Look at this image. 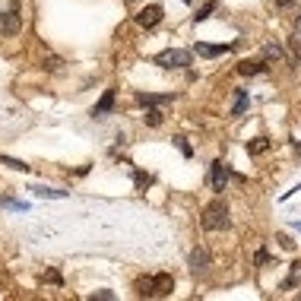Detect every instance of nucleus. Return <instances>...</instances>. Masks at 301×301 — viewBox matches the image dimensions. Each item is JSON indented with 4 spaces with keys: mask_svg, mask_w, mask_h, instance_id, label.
Listing matches in <instances>:
<instances>
[{
    "mask_svg": "<svg viewBox=\"0 0 301 301\" xmlns=\"http://www.w3.org/2000/svg\"><path fill=\"white\" fill-rule=\"evenodd\" d=\"M137 102H140V105H165V102H172V96H153V92H137Z\"/></svg>",
    "mask_w": 301,
    "mask_h": 301,
    "instance_id": "nucleus-13",
    "label": "nucleus"
},
{
    "mask_svg": "<svg viewBox=\"0 0 301 301\" xmlns=\"http://www.w3.org/2000/svg\"><path fill=\"white\" fill-rule=\"evenodd\" d=\"M263 58L267 61H282V48L279 45H263Z\"/></svg>",
    "mask_w": 301,
    "mask_h": 301,
    "instance_id": "nucleus-17",
    "label": "nucleus"
},
{
    "mask_svg": "<svg viewBox=\"0 0 301 301\" xmlns=\"http://www.w3.org/2000/svg\"><path fill=\"white\" fill-rule=\"evenodd\" d=\"M292 4H295V0H279V7H282V10H286V7H292Z\"/></svg>",
    "mask_w": 301,
    "mask_h": 301,
    "instance_id": "nucleus-23",
    "label": "nucleus"
},
{
    "mask_svg": "<svg viewBox=\"0 0 301 301\" xmlns=\"http://www.w3.org/2000/svg\"><path fill=\"white\" fill-rule=\"evenodd\" d=\"M213 10H216V0H210V4H206L203 10H197V13H194V23H203V20H210V13H213Z\"/></svg>",
    "mask_w": 301,
    "mask_h": 301,
    "instance_id": "nucleus-18",
    "label": "nucleus"
},
{
    "mask_svg": "<svg viewBox=\"0 0 301 301\" xmlns=\"http://www.w3.org/2000/svg\"><path fill=\"white\" fill-rule=\"evenodd\" d=\"M29 191H32L35 197H45V200H64V197H67V191H54V187H42V184H32Z\"/></svg>",
    "mask_w": 301,
    "mask_h": 301,
    "instance_id": "nucleus-10",
    "label": "nucleus"
},
{
    "mask_svg": "<svg viewBox=\"0 0 301 301\" xmlns=\"http://www.w3.org/2000/svg\"><path fill=\"white\" fill-rule=\"evenodd\" d=\"M276 241H279V244H282V248H295V241H292V238H289V235H276Z\"/></svg>",
    "mask_w": 301,
    "mask_h": 301,
    "instance_id": "nucleus-20",
    "label": "nucleus"
},
{
    "mask_svg": "<svg viewBox=\"0 0 301 301\" xmlns=\"http://www.w3.org/2000/svg\"><path fill=\"white\" fill-rule=\"evenodd\" d=\"M92 298H102V301H111V298H115V292H108V289H102V292H96V295H92Z\"/></svg>",
    "mask_w": 301,
    "mask_h": 301,
    "instance_id": "nucleus-21",
    "label": "nucleus"
},
{
    "mask_svg": "<svg viewBox=\"0 0 301 301\" xmlns=\"http://www.w3.org/2000/svg\"><path fill=\"white\" fill-rule=\"evenodd\" d=\"M20 29H23V7L13 0V4L0 13V32L4 35H20Z\"/></svg>",
    "mask_w": 301,
    "mask_h": 301,
    "instance_id": "nucleus-4",
    "label": "nucleus"
},
{
    "mask_svg": "<svg viewBox=\"0 0 301 301\" xmlns=\"http://www.w3.org/2000/svg\"><path fill=\"white\" fill-rule=\"evenodd\" d=\"M270 146H273V140L257 137V140H251V143H248V156H263V153H270Z\"/></svg>",
    "mask_w": 301,
    "mask_h": 301,
    "instance_id": "nucleus-12",
    "label": "nucleus"
},
{
    "mask_svg": "<svg viewBox=\"0 0 301 301\" xmlns=\"http://www.w3.org/2000/svg\"><path fill=\"white\" fill-rule=\"evenodd\" d=\"M238 73L241 77H260V73H267V61H241Z\"/></svg>",
    "mask_w": 301,
    "mask_h": 301,
    "instance_id": "nucleus-8",
    "label": "nucleus"
},
{
    "mask_svg": "<svg viewBox=\"0 0 301 301\" xmlns=\"http://www.w3.org/2000/svg\"><path fill=\"white\" fill-rule=\"evenodd\" d=\"M149 184V175H143V172H137V187H146Z\"/></svg>",
    "mask_w": 301,
    "mask_h": 301,
    "instance_id": "nucleus-22",
    "label": "nucleus"
},
{
    "mask_svg": "<svg viewBox=\"0 0 301 301\" xmlns=\"http://www.w3.org/2000/svg\"><path fill=\"white\" fill-rule=\"evenodd\" d=\"M175 146L181 149V156H184V159H191V156H194V149H191V143H187L184 137H175Z\"/></svg>",
    "mask_w": 301,
    "mask_h": 301,
    "instance_id": "nucleus-19",
    "label": "nucleus"
},
{
    "mask_svg": "<svg viewBox=\"0 0 301 301\" xmlns=\"http://www.w3.org/2000/svg\"><path fill=\"white\" fill-rule=\"evenodd\" d=\"M0 165L13 168V172H29V165H26V162H20V159H7V156H0Z\"/></svg>",
    "mask_w": 301,
    "mask_h": 301,
    "instance_id": "nucleus-16",
    "label": "nucleus"
},
{
    "mask_svg": "<svg viewBox=\"0 0 301 301\" xmlns=\"http://www.w3.org/2000/svg\"><path fill=\"white\" fill-rule=\"evenodd\" d=\"M191 61H194V54H191V51H184V48H168V51H162L159 58H156V64H159V67H165V70L191 67Z\"/></svg>",
    "mask_w": 301,
    "mask_h": 301,
    "instance_id": "nucleus-3",
    "label": "nucleus"
},
{
    "mask_svg": "<svg viewBox=\"0 0 301 301\" xmlns=\"http://www.w3.org/2000/svg\"><path fill=\"white\" fill-rule=\"evenodd\" d=\"M206 267H210V254H206L203 248H194V251H191V270L200 273V270H206Z\"/></svg>",
    "mask_w": 301,
    "mask_h": 301,
    "instance_id": "nucleus-9",
    "label": "nucleus"
},
{
    "mask_svg": "<svg viewBox=\"0 0 301 301\" xmlns=\"http://www.w3.org/2000/svg\"><path fill=\"white\" fill-rule=\"evenodd\" d=\"M229 181H232V165L222 162V159H216L210 165V187H213L216 194H222L225 187H229Z\"/></svg>",
    "mask_w": 301,
    "mask_h": 301,
    "instance_id": "nucleus-5",
    "label": "nucleus"
},
{
    "mask_svg": "<svg viewBox=\"0 0 301 301\" xmlns=\"http://www.w3.org/2000/svg\"><path fill=\"white\" fill-rule=\"evenodd\" d=\"M203 229L206 232H219V229H229V203L225 200H213L210 206L203 210Z\"/></svg>",
    "mask_w": 301,
    "mask_h": 301,
    "instance_id": "nucleus-2",
    "label": "nucleus"
},
{
    "mask_svg": "<svg viewBox=\"0 0 301 301\" xmlns=\"http://www.w3.org/2000/svg\"><path fill=\"white\" fill-rule=\"evenodd\" d=\"M143 118H146L149 127H159V124H162V108H159V105H149V111H146Z\"/></svg>",
    "mask_w": 301,
    "mask_h": 301,
    "instance_id": "nucleus-15",
    "label": "nucleus"
},
{
    "mask_svg": "<svg viewBox=\"0 0 301 301\" xmlns=\"http://www.w3.org/2000/svg\"><path fill=\"white\" fill-rule=\"evenodd\" d=\"M162 16H165V10H162L159 4H149V7H143V10L137 13V26H140V29H156V26L162 23Z\"/></svg>",
    "mask_w": 301,
    "mask_h": 301,
    "instance_id": "nucleus-6",
    "label": "nucleus"
},
{
    "mask_svg": "<svg viewBox=\"0 0 301 301\" xmlns=\"http://www.w3.org/2000/svg\"><path fill=\"white\" fill-rule=\"evenodd\" d=\"M111 108H115V89H105V96L99 99V105L92 108V118H105V115H111Z\"/></svg>",
    "mask_w": 301,
    "mask_h": 301,
    "instance_id": "nucleus-7",
    "label": "nucleus"
},
{
    "mask_svg": "<svg viewBox=\"0 0 301 301\" xmlns=\"http://www.w3.org/2000/svg\"><path fill=\"white\" fill-rule=\"evenodd\" d=\"M295 229H298V232H301V225H295Z\"/></svg>",
    "mask_w": 301,
    "mask_h": 301,
    "instance_id": "nucleus-25",
    "label": "nucleus"
},
{
    "mask_svg": "<svg viewBox=\"0 0 301 301\" xmlns=\"http://www.w3.org/2000/svg\"><path fill=\"white\" fill-rule=\"evenodd\" d=\"M244 111H248V92H244V89H238V92H235V108H232V118H241Z\"/></svg>",
    "mask_w": 301,
    "mask_h": 301,
    "instance_id": "nucleus-14",
    "label": "nucleus"
},
{
    "mask_svg": "<svg viewBox=\"0 0 301 301\" xmlns=\"http://www.w3.org/2000/svg\"><path fill=\"white\" fill-rule=\"evenodd\" d=\"M295 32H298V39H301V16L295 20Z\"/></svg>",
    "mask_w": 301,
    "mask_h": 301,
    "instance_id": "nucleus-24",
    "label": "nucleus"
},
{
    "mask_svg": "<svg viewBox=\"0 0 301 301\" xmlns=\"http://www.w3.org/2000/svg\"><path fill=\"white\" fill-rule=\"evenodd\" d=\"M137 289H140L143 298H165V295H172L175 279H172V273H156V276H149V279H140Z\"/></svg>",
    "mask_w": 301,
    "mask_h": 301,
    "instance_id": "nucleus-1",
    "label": "nucleus"
},
{
    "mask_svg": "<svg viewBox=\"0 0 301 301\" xmlns=\"http://www.w3.org/2000/svg\"><path fill=\"white\" fill-rule=\"evenodd\" d=\"M232 45H206V42H197V54H203V58H219V54H225Z\"/></svg>",
    "mask_w": 301,
    "mask_h": 301,
    "instance_id": "nucleus-11",
    "label": "nucleus"
}]
</instances>
